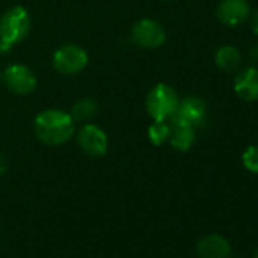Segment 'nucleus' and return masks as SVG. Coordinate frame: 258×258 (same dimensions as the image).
Here are the masks:
<instances>
[{
  "instance_id": "1",
  "label": "nucleus",
  "mask_w": 258,
  "mask_h": 258,
  "mask_svg": "<svg viewBox=\"0 0 258 258\" xmlns=\"http://www.w3.org/2000/svg\"><path fill=\"white\" fill-rule=\"evenodd\" d=\"M34 131L40 142L47 146H61L75 134V120L62 109H46L34 120Z\"/></svg>"
},
{
  "instance_id": "2",
  "label": "nucleus",
  "mask_w": 258,
  "mask_h": 258,
  "mask_svg": "<svg viewBox=\"0 0 258 258\" xmlns=\"http://www.w3.org/2000/svg\"><path fill=\"white\" fill-rule=\"evenodd\" d=\"M31 31V17L23 7H13L0 17V53H8Z\"/></svg>"
},
{
  "instance_id": "3",
  "label": "nucleus",
  "mask_w": 258,
  "mask_h": 258,
  "mask_svg": "<svg viewBox=\"0 0 258 258\" xmlns=\"http://www.w3.org/2000/svg\"><path fill=\"white\" fill-rule=\"evenodd\" d=\"M179 97L167 84H157L146 96V109L154 121L170 120L178 108Z\"/></svg>"
},
{
  "instance_id": "4",
  "label": "nucleus",
  "mask_w": 258,
  "mask_h": 258,
  "mask_svg": "<svg viewBox=\"0 0 258 258\" xmlns=\"http://www.w3.org/2000/svg\"><path fill=\"white\" fill-rule=\"evenodd\" d=\"M53 67L61 75H78L88 64V53L78 44H64L53 53Z\"/></svg>"
},
{
  "instance_id": "5",
  "label": "nucleus",
  "mask_w": 258,
  "mask_h": 258,
  "mask_svg": "<svg viewBox=\"0 0 258 258\" xmlns=\"http://www.w3.org/2000/svg\"><path fill=\"white\" fill-rule=\"evenodd\" d=\"M78 146L90 157H103L108 151V137L102 127L93 123L84 124L76 136Z\"/></svg>"
},
{
  "instance_id": "6",
  "label": "nucleus",
  "mask_w": 258,
  "mask_h": 258,
  "mask_svg": "<svg viewBox=\"0 0 258 258\" xmlns=\"http://www.w3.org/2000/svg\"><path fill=\"white\" fill-rule=\"evenodd\" d=\"M133 41L143 49H157L166 41V31L163 26L151 19H143L137 22L131 29Z\"/></svg>"
},
{
  "instance_id": "7",
  "label": "nucleus",
  "mask_w": 258,
  "mask_h": 258,
  "mask_svg": "<svg viewBox=\"0 0 258 258\" xmlns=\"http://www.w3.org/2000/svg\"><path fill=\"white\" fill-rule=\"evenodd\" d=\"M2 79L10 91L20 96L32 93L37 87V78L34 72L22 64H13L7 67V70L2 75Z\"/></svg>"
},
{
  "instance_id": "8",
  "label": "nucleus",
  "mask_w": 258,
  "mask_h": 258,
  "mask_svg": "<svg viewBox=\"0 0 258 258\" xmlns=\"http://www.w3.org/2000/svg\"><path fill=\"white\" fill-rule=\"evenodd\" d=\"M207 118V105L201 97L190 96L182 100H179L175 115L170 118V121L182 123L191 127L201 126Z\"/></svg>"
},
{
  "instance_id": "9",
  "label": "nucleus",
  "mask_w": 258,
  "mask_h": 258,
  "mask_svg": "<svg viewBox=\"0 0 258 258\" xmlns=\"http://www.w3.org/2000/svg\"><path fill=\"white\" fill-rule=\"evenodd\" d=\"M216 16L226 26H237L250 16L247 0H222L217 5Z\"/></svg>"
},
{
  "instance_id": "10",
  "label": "nucleus",
  "mask_w": 258,
  "mask_h": 258,
  "mask_svg": "<svg viewBox=\"0 0 258 258\" xmlns=\"http://www.w3.org/2000/svg\"><path fill=\"white\" fill-rule=\"evenodd\" d=\"M234 91L246 102L258 100V69L247 67L241 70L234 78Z\"/></svg>"
},
{
  "instance_id": "11",
  "label": "nucleus",
  "mask_w": 258,
  "mask_h": 258,
  "mask_svg": "<svg viewBox=\"0 0 258 258\" xmlns=\"http://www.w3.org/2000/svg\"><path fill=\"white\" fill-rule=\"evenodd\" d=\"M196 252L201 258H226L231 252V244L225 237L210 234L198 241Z\"/></svg>"
},
{
  "instance_id": "12",
  "label": "nucleus",
  "mask_w": 258,
  "mask_h": 258,
  "mask_svg": "<svg viewBox=\"0 0 258 258\" xmlns=\"http://www.w3.org/2000/svg\"><path fill=\"white\" fill-rule=\"evenodd\" d=\"M170 145L176 149V151H181V152H185L188 151L193 145H195V140H196V129L191 127V126H187V124H182V123H175V121H170Z\"/></svg>"
},
{
  "instance_id": "13",
  "label": "nucleus",
  "mask_w": 258,
  "mask_h": 258,
  "mask_svg": "<svg viewBox=\"0 0 258 258\" xmlns=\"http://www.w3.org/2000/svg\"><path fill=\"white\" fill-rule=\"evenodd\" d=\"M214 61H216V66L220 70L234 72L235 69H238L240 62H241V56H240V52L237 50V47H234L231 44H226V46H222L216 52Z\"/></svg>"
},
{
  "instance_id": "14",
  "label": "nucleus",
  "mask_w": 258,
  "mask_h": 258,
  "mask_svg": "<svg viewBox=\"0 0 258 258\" xmlns=\"http://www.w3.org/2000/svg\"><path fill=\"white\" fill-rule=\"evenodd\" d=\"M97 112V103L93 100V99H81L78 100L73 108H72V112L70 115L73 117L75 121H87L90 118H93Z\"/></svg>"
},
{
  "instance_id": "15",
  "label": "nucleus",
  "mask_w": 258,
  "mask_h": 258,
  "mask_svg": "<svg viewBox=\"0 0 258 258\" xmlns=\"http://www.w3.org/2000/svg\"><path fill=\"white\" fill-rule=\"evenodd\" d=\"M148 136L155 146H161L170 137V124L167 121H154L148 129Z\"/></svg>"
},
{
  "instance_id": "16",
  "label": "nucleus",
  "mask_w": 258,
  "mask_h": 258,
  "mask_svg": "<svg viewBox=\"0 0 258 258\" xmlns=\"http://www.w3.org/2000/svg\"><path fill=\"white\" fill-rule=\"evenodd\" d=\"M241 161L246 170H249L250 173H258V146H247L241 155Z\"/></svg>"
},
{
  "instance_id": "17",
  "label": "nucleus",
  "mask_w": 258,
  "mask_h": 258,
  "mask_svg": "<svg viewBox=\"0 0 258 258\" xmlns=\"http://www.w3.org/2000/svg\"><path fill=\"white\" fill-rule=\"evenodd\" d=\"M250 29L258 35V10L250 16Z\"/></svg>"
},
{
  "instance_id": "18",
  "label": "nucleus",
  "mask_w": 258,
  "mask_h": 258,
  "mask_svg": "<svg viewBox=\"0 0 258 258\" xmlns=\"http://www.w3.org/2000/svg\"><path fill=\"white\" fill-rule=\"evenodd\" d=\"M249 58L253 62H258V46H253L252 49H249Z\"/></svg>"
},
{
  "instance_id": "19",
  "label": "nucleus",
  "mask_w": 258,
  "mask_h": 258,
  "mask_svg": "<svg viewBox=\"0 0 258 258\" xmlns=\"http://www.w3.org/2000/svg\"><path fill=\"white\" fill-rule=\"evenodd\" d=\"M5 170H7V161L0 157V173H5Z\"/></svg>"
},
{
  "instance_id": "20",
  "label": "nucleus",
  "mask_w": 258,
  "mask_h": 258,
  "mask_svg": "<svg viewBox=\"0 0 258 258\" xmlns=\"http://www.w3.org/2000/svg\"><path fill=\"white\" fill-rule=\"evenodd\" d=\"M255 258H258V249H256V253H255Z\"/></svg>"
},
{
  "instance_id": "21",
  "label": "nucleus",
  "mask_w": 258,
  "mask_h": 258,
  "mask_svg": "<svg viewBox=\"0 0 258 258\" xmlns=\"http://www.w3.org/2000/svg\"><path fill=\"white\" fill-rule=\"evenodd\" d=\"M0 81H2V73H0Z\"/></svg>"
}]
</instances>
